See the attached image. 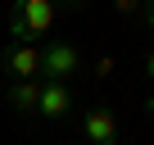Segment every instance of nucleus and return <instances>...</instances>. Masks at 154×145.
Returning a JSON list of instances; mask_svg holds the SVG:
<instances>
[{
    "instance_id": "obj_1",
    "label": "nucleus",
    "mask_w": 154,
    "mask_h": 145,
    "mask_svg": "<svg viewBox=\"0 0 154 145\" xmlns=\"http://www.w3.org/2000/svg\"><path fill=\"white\" fill-rule=\"evenodd\" d=\"M59 9L50 5V0H18V5L9 9V36L14 45H36L41 36H50Z\"/></svg>"
},
{
    "instance_id": "obj_3",
    "label": "nucleus",
    "mask_w": 154,
    "mask_h": 145,
    "mask_svg": "<svg viewBox=\"0 0 154 145\" xmlns=\"http://www.w3.org/2000/svg\"><path fill=\"white\" fill-rule=\"evenodd\" d=\"M0 68L9 72V82H41V45H9Z\"/></svg>"
},
{
    "instance_id": "obj_5",
    "label": "nucleus",
    "mask_w": 154,
    "mask_h": 145,
    "mask_svg": "<svg viewBox=\"0 0 154 145\" xmlns=\"http://www.w3.org/2000/svg\"><path fill=\"white\" fill-rule=\"evenodd\" d=\"M68 109H72L68 86H59V82H41V95H36V118L59 122V118H68Z\"/></svg>"
},
{
    "instance_id": "obj_7",
    "label": "nucleus",
    "mask_w": 154,
    "mask_h": 145,
    "mask_svg": "<svg viewBox=\"0 0 154 145\" xmlns=\"http://www.w3.org/2000/svg\"><path fill=\"white\" fill-rule=\"evenodd\" d=\"M145 77H149V82H154V50H149V54H145Z\"/></svg>"
},
{
    "instance_id": "obj_8",
    "label": "nucleus",
    "mask_w": 154,
    "mask_h": 145,
    "mask_svg": "<svg viewBox=\"0 0 154 145\" xmlns=\"http://www.w3.org/2000/svg\"><path fill=\"white\" fill-rule=\"evenodd\" d=\"M145 23H149V32H154V5H149V9H145Z\"/></svg>"
},
{
    "instance_id": "obj_4",
    "label": "nucleus",
    "mask_w": 154,
    "mask_h": 145,
    "mask_svg": "<svg viewBox=\"0 0 154 145\" xmlns=\"http://www.w3.org/2000/svg\"><path fill=\"white\" fill-rule=\"evenodd\" d=\"M82 131H86L91 145H118V113L104 109V104H95V109H86Z\"/></svg>"
},
{
    "instance_id": "obj_6",
    "label": "nucleus",
    "mask_w": 154,
    "mask_h": 145,
    "mask_svg": "<svg viewBox=\"0 0 154 145\" xmlns=\"http://www.w3.org/2000/svg\"><path fill=\"white\" fill-rule=\"evenodd\" d=\"M36 95H41V82H14L9 86V104L18 113H36Z\"/></svg>"
},
{
    "instance_id": "obj_9",
    "label": "nucleus",
    "mask_w": 154,
    "mask_h": 145,
    "mask_svg": "<svg viewBox=\"0 0 154 145\" xmlns=\"http://www.w3.org/2000/svg\"><path fill=\"white\" fill-rule=\"evenodd\" d=\"M145 113H149V118H154V95H149V100H145Z\"/></svg>"
},
{
    "instance_id": "obj_2",
    "label": "nucleus",
    "mask_w": 154,
    "mask_h": 145,
    "mask_svg": "<svg viewBox=\"0 0 154 145\" xmlns=\"http://www.w3.org/2000/svg\"><path fill=\"white\" fill-rule=\"evenodd\" d=\"M77 68H82L77 45H68V41H50V45H41V82H59V86H63Z\"/></svg>"
}]
</instances>
